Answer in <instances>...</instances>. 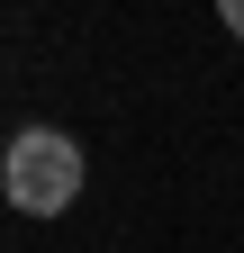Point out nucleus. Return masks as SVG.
Segmentation results:
<instances>
[{
  "label": "nucleus",
  "mask_w": 244,
  "mask_h": 253,
  "mask_svg": "<svg viewBox=\"0 0 244 253\" xmlns=\"http://www.w3.org/2000/svg\"><path fill=\"white\" fill-rule=\"evenodd\" d=\"M226 27H235V37H244V0H226Z\"/></svg>",
  "instance_id": "f03ea898"
},
{
  "label": "nucleus",
  "mask_w": 244,
  "mask_h": 253,
  "mask_svg": "<svg viewBox=\"0 0 244 253\" xmlns=\"http://www.w3.org/2000/svg\"><path fill=\"white\" fill-rule=\"evenodd\" d=\"M0 163H9V145H0Z\"/></svg>",
  "instance_id": "7ed1b4c3"
},
{
  "label": "nucleus",
  "mask_w": 244,
  "mask_h": 253,
  "mask_svg": "<svg viewBox=\"0 0 244 253\" xmlns=\"http://www.w3.org/2000/svg\"><path fill=\"white\" fill-rule=\"evenodd\" d=\"M0 181H9V208L18 217H64L81 199V145L64 136V126H27V136L9 145V163H0Z\"/></svg>",
  "instance_id": "f257e3e1"
}]
</instances>
